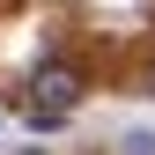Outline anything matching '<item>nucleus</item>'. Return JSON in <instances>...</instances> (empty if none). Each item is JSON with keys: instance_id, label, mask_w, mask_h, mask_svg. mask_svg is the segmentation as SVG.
I'll use <instances>...</instances> for the list:
<instances>
[{"instance_id": "nucleus-1", "label": "nucleus", "mask_w": 155, "mask_h": 155, "mask_svg": "<svg viewBox=\"0 0 155 155\" xmlns=\"http://www.w3.org/2000/svg\"><path fill=\"white\" fill-rule=\"evenodd\" d=\"M81 89H89V74L74 67V59H45L30 74V126H59L74 104H81Z\"/></svg>"}, {"instance_id": "nucleus-2", "label": "nucleus", "mask_w": 155, "mask_h": 155, "mask_svg": "<svg viewBox=\"0 0 155 155\" xmlns=\"http://www.w3.org/2000/svg\"><path fill=\"white\" fill-rule=\"evenodd\" d=\"M118 148H126V155H155V133H126Z\"/></svg>"}, {"instance_id": "nucleus-3", "label": "nucleus", "mask_w": 155, "mask_h": 155, "mask_svg": "<svg viewBox=\"0 0 155 155\" xmlns=\"http://www.w3.org/2000/svg\"><path fill=\"white\" fill-rule=\"evenodd\" d=\"M140 89H148V96H155V59H148V74H140Z\"/></svg>"}, {"instance_id": "nucleus-4", "label": "nucleus", "mask_w": 155, "mask_h": 155, "mask_svg": "<svg viewBox=\"0 0 155 155\" xmlns=\"http://www.w3.org/2000/svg\"><path fill=\"white\" fill-rule=\"evenodd\" d=\"M15 155H45V148H15Z\"/></svg>"}]
</instances>
